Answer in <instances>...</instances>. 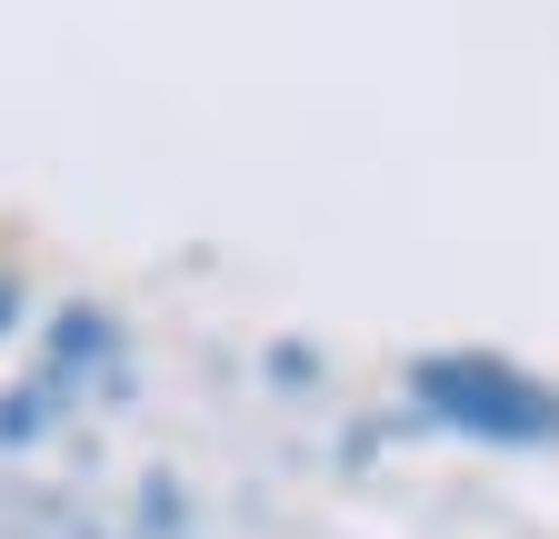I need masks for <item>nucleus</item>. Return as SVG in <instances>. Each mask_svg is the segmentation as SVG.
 <instances>
[{"mask_svg":"<svg viewBox=\"0 0 559 539\" xmlns=\"http://www.w3.org/2000/svg\"><path fill=\"white\" fill-rule=\"evenodd\" d=\"M409 410L450 440H479V450H559V390L500 350H419Z\"/></svg>","mask_w":559,"mask_h":539,"instance_id":"1","label":"nucleus"},{"mask_svg":"<svg viewBox=\"0 0 559 539\" xmlns=\"http://www.w3.org/2000/svg\"><path fill=\"white\" fill-rule=\"evenodd\" d=\"M120 360V330H110V310H60L50 320V380L70 390V380H100Z\"/></svg>","mask_w":559,"mask_h":539,"instance_id":"2","label":"nucleus"},{"mask_svg":"<svg viewBox=\"0 0 559 539\" xmlns=\"http://www.w3.org/2000/svg\"><path fill=\"white\" fill-rule=\"evenodd\" d=\"M50 399H60V380L11 390V399H0V440H40V430H50Z\"/></svg>","mask_w":559,"mask_h":539,"instance_id":"3","label":"nucleus"},{"mask_svg":"<svg viewBox=\"0 0 559 539\" xmlns=\"http://www.w3.org/2000/svg\"><path fill=\"white\" fill-rule=\"evenodd\" d=\"M21 320V280H0V330H11Z\"/></svg>","mask_w":559,"mask_h":539,"instance_id":"4","label":"nucleus"}]
</instances>
